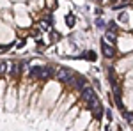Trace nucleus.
<instances>
[{"label": "nucleus", "mask_w": 133, "mask_h": 131, "mask_svg": "<svg viewBox=\"0 0 133 131\" xmlns=\"http://www.w3.org/2000/svg\"><path fill=\"white\" fill-rule=\"evenodd\" d=\"M2 131H114L91 78L43 59H2Z\"/></svg>", "instance_id": "nucleus-1"}, {"label": "nucleus", "mask_w": 133, "mask_h": 131, "mask_svg": "<svg viewBox=\"0 0 133 131\" xmlns=\"http://www.w3.org/2000/svg\"><path fill=\"white\" fill-rule=\"evenodd\" d=\"M32 16L34 14H18L16 20H14V25L18 29H32Z\"/></svg>", "instance_id": "nucleus-2"}, {"label": "nucleus", "mask_w": 133, "mask_h": 131, "mask_svg": "<svg viewBox=\"0 0 133 131\" xmlns=\"http://www.w3.org/2000/svg\"><path fill=\"white\" fill-rule=\"evenodd\" d=\"M80 53H82V59H83V60H87V62H96V60H98V53H96L94 50H91V48L82 50Z\"/></svg>", "instance_id": "nucleus-3"}, {"label": "nucleus", "mask_w": 133, "mask_h": 131, "mask_svg": "<svg viewBox=\"0 0 133 131\" xmlns=\"http://www.w3.org/2000/svg\"><path fill=\"white\" fill-rule=\"evenodd\" d=\"M62 41V36L61 32H57L55 29L51 32H48V46H51V44H57V43H61Z\"/></svg>", "instance_id": "nucleus-4"}, {"label": "nucleus", "mask_w": 133, "mask_h": 131, "mask_svg": "<svg viewBox=\"0 0 133 131\" xmlns=\"http://www.w3.org/2000/svg\"><path fill=\"white\" fill-rule=\"evenodd\" d=\"M119 23H117V20H108L107 21V30L105 32H114V34H119Z\"/></svg>", "instance_id": "nucleus-5"}, {"label": "nucleus", "mask_w": 133, "mask_h": 131, "mask_svg": "<svg viewBox=\"0 0 133 131\" xmlns=\"http://www.w3.org/2000/svg\"><path fill=\"white\" fill-rule=\"evenodd\" d=\"M94 27L105 34V30H107V21L103 20V18H94Z\"/></svg>", "instance_id": "nucleus-6"}, {"label": "nucleus", "mask_w": 133, "mask_h": 131, "mask_svg": "<svg viewBox=\"0 0 133 131\" xmlns=\"http://www.w3.org/2000/svg\"><path fill=\"white\" fill-rule=\"evenodd\" d=\"M64 23H66L69 29H73V27H75V23H76V16H75L73 12L66 14V16H64Z\"/></svg>", "instance_id": "nucleus-7"}, {"label": "nucleus", "mask_w": 133, "mask_h": 131, "mask_svg": "<svg viewBox=\"0 0 133 131\" xmlns=\"http://www.w3.org/2000/svg\"><path fill=\"white\" fill-rule=\"evenodd\" d=\"M25 46H27V36H23V37H20V39L16 41V44H14V48H16V51L23 50Z\"/></svg>", "instance_id": "nucleus-8"}, {"label": "nucleus", "mask_w": 133, "mask_h": 131, "mask_svg": "<svg viewBox=\"0 0 133 131\" xmlns=\"http://www.w3.org/2000/svg\"><path fill=\"white\" fill-rule=\"evenodd\" d=\"M44 2H46V5H48L50 11H55L59 7V2H57V0H44Z\"/></svg>", "instance_id": "nucleus-9"}, {"label": "nucleus", "mask_w": 133, "mask_h": 131, "mask_svg": "<svg viewBox=\"0 0 133 131\" xmlns=\"http://www.w3.org/2000/svg\"><path fill=\"white\" fill-rule=\"evenodd\" d=\"M94 14H96V18H101V16H103V9H101V7H96Z\"/></svg>", "instance_id": "nucleus-10"}, {"label": "nucleus", "mask_w": 133, "mask_h": 131, "mask_svg": "<svg viewBox=\"0 0 133 131\" xmlns=\"http://www.w3.org/2000/svg\"><path fill=\"white\" fill-rule=\"evenodd\" d=\"M11 2H14V4H21L23 0H11Z\"/></svg>", "instance_id": "nucleus-11"}, {"label": "nucleus", "mask_w": 133, "mask_h": 131, "mask_svg": "<svg viewBox=\"0 0 133 131\" xmlns=\"http://www.w3.org/2000/svg\"><path fill=\"white\" fill-rule=\"evenodd\" d=\"M29 2H34V0H29Z\"/></svg>", "instance_id": "nucleus-12"}]
</instances>
